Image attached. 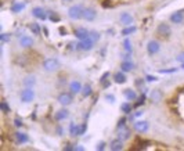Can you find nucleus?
I'll use <instances>...</instances> for the list:
<instances>
[{
  "mask_svg": "<svg viewBox=\"0 0 184 151\" xmlns=\"http://www.w3.org/2000/svg\"><path fill=\"white\" fill-rule=\"evenodd\" d=\"M89 38L96 43V42H99V40L101 39V35H100V32H97V31H90L89 32Z\"/></svg>",
  "mask_w": 184,
  "mask_h": 151,
  "instance_id": "obj_31",
  "label": "nucleus"
},
{
  "mask_svg": "<svg viewBox=\"0 0 184 151\" xmlns=\"http://www.w3.org/2000/svg\"><path fill=\"white\" fill-rule=\"evenodd\" d=\"M96 150H97V151H103V150H105V141H100V143H97Z\"/></svg>",
  "mask_w": 184,
  "mask_h": 151,
  "instance_id": "obj_39",
  "label": "nucleus"
},
{
  "mask_svg": "<svg viewBox=\"0 0 184 151\" xmlns=\"http://www.w3.org/2000/svg\"><path fill=\"white\" fill-rule=\"evenodd\" d=\"M162 97H164V93H162L159 89H155V90H152L151 91V94H150V100L152 103H159L162 100Z\"/></svg>",
  "mask_w": 184,
  "mask_h": 151,
  "instance_id": "obj_17",
  "label": "nucleus"
},
{
  "mask_svg": "<svg viewBox=\"0 0 184 151\" xmlns=\"http://www.w3.org/2000/svg\"><path fill=\"white\" fill-rule=\"evenodd\" d=\"M183 21H184V13H183V10L174 11V13L170 16V22H173V24H182Z\"/></svg>",
  "mask_w": 184,
  "mask_h": 151,
  "instance_id": "obj_13",
  "label": "nucleus"
},
{
  "mask_svg": "<svg viewBox=\"0 0 184 151\" xmlns=\"http://www.w3.org/2000/svg\"><path fill=\"white\" fill-rule=\"evenodd\" d=\"M182 68H184V63H183V64H182Z\"/></svg>",
  "mask_w": 184,
  "mask_h": 151,
  "instance_id": "obj_52",
  "label": "nucleus"
},
{
  "mask_svg": "<svg viewBox=\"0 0 184 151\" xmlns=\"http://www.w3.org/2000/svg\"><path fill=\"white\" fill-rule=\"evenodd\" d=\"M105 100L108 103H111V104H114L115 103V96L114 94H105Z\"/></svg>",
  "mask_w": 184,
  "mask_h": 151,
  "instance_id": "obj_40",
  "label": "nucleus"
},
{
  "mask_svg": "<svg viewBox=\"0 0 184 151\" xmlns=\"http://www.w3.org/2000/svg\"><path fill=\"white\" fill-rule=\"evenodd\" d=\"M14 136H15V141L18 144H25V143H28V141H29L28 135H26V133H24V132H17Z\"/></svg>",
  "mask_w": 184,
  "mask_h": 151,
  "instance_id": "obj_21",
  "label": "nucleus"
},
{
  "mask_svg": "<svg viewBox=\"0 0 184 151\" xmlns=\"http://www.w3.org/2000/svg\"><path fill=\"white\" fill-rule=\"evenodd\" d=\"M83 18H85L86 21H89V22L94 21V20L97 18V11L94 10V8H91V7L85 8V13H83Z\"/></svg>",
  "mask_w": 184,
  "mask_h": 151,
  "instance_id": "obj_9",
  "label": "nucleus"
},
{
  "mask_svg": "<svg viewBox=\"0 0 184 151\" xmlns=\"http://www.w3.org/2000/svg\"><path fill=\"white\" fill-rule=\"evenodd\" d=\"M76 129H78V125L72 122L69 125V133H71V136H76Z\"/></svg>",
  "mask_w": 184,
  "mask_h": 151,
  "instance_id": "obj_38",
  "label": "nucleus"
},
{
  "mask_svg": "<svg viewBox=\"0 0 184 151\" xmlns=\"http://www.w3.org/2000/svg\"><path fill=\"white\" fill-rule=\"evenodd\" d=\"M134 130L138 133H145L148 132V129H150V125H148L147 121H137V122H134Z\"/></svg>",
  "mask_w": 184,
  "mask_h": 151,
  "instance_id": "obj_8",
  "label": "nucleus"
},
{
  "mask_svg": "<svg viewBox=\"0 0 184 151\" xmlns=\"http://www.w3.org/2000/svg\"><path fill=\"white\" fill-rule=\"evenodd\" d=\"M73 101V97H72V93H68V91H62L60 93V96H58V103H60L61 105H64V107H67V105H69Z\"/></svg>",
  "mask_w": 184,
  "mask_h": 151,
  "instance_id": "obj_5",
  "label": "nucleus"
},
{
  "mask_svg": "<svg viewBox=\"0 0 184 151\" xmlns=\"http://www.w3.org/2000/svg\"><path fill=\"white\" fill-rule=\"evenodd\" d=\"M20 99L22 103H31L35 99V91L32 90V87H25L24 90H21Z\"/></svg>",
  "mask_w": 184,
  "mask_h": 151,
  "instance_id": "obj_3",
  "label": "nucleus"
},
{
  "mask_svg": "<svg viewBox=\"0 0 184 151\" xmlns=\"http://www.w3.org/2000/svg\"><path fill=\"white\" fill-rule=\"evenodd\" d=\"M120 111H122L123 114H126V115L132 114V111H133V105L130 104L129 101H126V103H122V104H120Z\"/></svg>",
  "mask_w": 184,
  "mask_h": 151,
  "instance_id": "obj_24",
  "label": "nucleus"
},
{
  "mask_svg": "<svg viewBox=\"0 0 184 151\" xmlns=\"http://www.w3.org/2000/svg\"><path fill=\"white\" fill-rule=\"evenodd\" d=\"M130 56H132V53H126V54L122 56V58L123 60H130Z\"/></svg>",
  "mask_w": 184,
  "mask_h": 151,
  "instance_id": "obj_47",
  "label": "nucleus"
},
{
  "mask_svg": "<svg viewBox=\"0 0 184 151\" xmlns=\"http://www.w3.org/2000/svg\"><path fill=\"white\" fill-rule=\"evenodd\" d=\"M64 150L65 151H75V147H73L72 144H67V146L64 147Z\"/></svg>",
  "mask_w": 184,
  "mask_h": 151,
  "instance_id": "obj_46",
  "label": "nucleus"
},
{
  "mask_svg": "<svg viewBox=\"0 0 184 151\" xmlns=\"http://www.w3.org/2000/svg\"><path fill=\"white\" fill-rule=\"evenodd\" d=\"M177 71V68H170V69H161L159 72L161 73H173V72H176Z\"/></svg>",
  "mask_w": 184,
  "mask_h": 151,
  "instance_id": "obj_41",
  "label": "nucleus"
},
{
  "mask_svg": "<svg viewBox=\"0 0 184 151\" xmlns=\"http://www.w3.org/2000/svg\"><path fill=\"white\" fill-rule=\"evenodd\" d=\"M20 46L24 47V49H29V47L33 46V39L29 35H22L20 38Z\"/></svg>",
  "mask_w": 184,
  "mask_h": 151,
  "instance_id": "obj_11",
  "label": "nucleus"
},
{
  "mask_svg": "<svg viewBox=\"0 0 184 151\" xmlns=\"http://www.w3.org/2000/svg\"><path fill=\"white\" fill-rule=\"evenodd\" d=\"M141 115H143V111H140V109H138V111H136L134 117H136V118H138V117H141Z\"/></svg>",
  "mask_w": 184,
  "mask_h": 151,
  "instance_id": "obj_48",
  "label": "nucleus"
},
{
  "mask_svg": "<svg viewBox=\"0 0 184 151\" xmlns=\"http://www.w3.org/2000/svg\"><path fill=\"white\" fill-rule=\"evenodd\" d=\"M32 16L35 17V18L37 20H42V21H46L47 20V13L43 10L42 7H33V10H32Z\"/></svg>",
  "mask_w": 184,
  "mask_h": 151,
  "instance_id": "obj_10",
  "label": "nucleus"
},
{
  "mask_svg": "<svg viewBox=\"0 0 184 151\" xmlns=\"http://www.w3.org/2000/svg\"><path fill=\"white\" fill-rule=\"evenodd\" d=\"M35 83H36V79H35V76H32V75L26 76V78L24 79V86L25 87H33Z\"/></svg>",
  "mask_w": 184,
  "mask_h": 151,
  "instance_id": "obj_25",
  "label": "nucleus"
},
{
  "mask_svg": "<svg viewBox=\"0 0 184 151\" xmlns=\"http://www.w3.org/2000/svg\"><path fill=\"white\" fill-rule=\"evenodd\" d=\"M83 13H85V7L82 4H73L72 7H69L68 10V16H69L71 20H82L83 18Z\"/></svg>",
  "mask_w": 184,
  "mask_h": 151,
  "instance_id": "obj_1",
  "label": "nucleus"
},
{
  "mask_svg": "<svg viewBox=\"0 0 184 151\" xmlns=\"http://www.w3.org/2000/svg\"><path fill=\"white\" fill-rule=\"evenodd\" d=\"M123 96L126 97L127 101H136V100H137V93H136L133 89H126V90L123 91Z\"/></svg>",
  "mask_w": 184,
  "mask_h": 151,
  "instance_id": "obj_22",
  "label": "nucleus"
},
{
  "mask_svg": "<svg viewBox=\"0 0 184 151\" xmlns=\"http://www.w3.org/2000/svg\"><path fill=\"white\" fill-rule=\"evenodd\" d=\"M86 130H87V125H86V122L79 123L78 129H76V136H83L86 133Z\"/></svg>",
  "mask_w": 184,
  "mask_h": 151,
  "instance_id": "obj_29",
  "label": "nucleus"
},
{
  "mask_svg": "<svg viewBox=\"0 0 184 151\" xmlns=\"http://www.w3.org/2000/svg\"><path fill=\"white\" fill-rule=\"evenodd\" d=\"M156 33H158L159 36H164V38H168V36H170V33H172V29H170V26H169V24L161 22L158 26H156Z\"/></svg>",
  "mask_w": 184,
  "mask_h": 151,
  "instance_id": "obj_6",
  "label": "nucleus"
},
{
  "mask_svg": "<svg viewBox=\"0 0 184 151\" xmlns=\"http://www.w3.org/2000/svg\"><path fill=\"white\" fill-rule=\"evenodd\" d=\"M29 29H31V32L33 35H40V26H39V24L37 22H33V24H31V25H29Z\"/></svg>",
  "mask_w": 184,
  "mask_h": 151,
  "instance_id": "obj_32",
  "label": "nucleus"
},
{
  "mask_svg": "<svg viewBox=\"0 0 184 151\" xmlns=\"http://www.w3.org/2000/svg\"><path fill=\"white\" fill-rule=\"evenodd\" d=\"M159 50H161V46H159V43L156 42V40H150V42L147 43V51L150 56L158 54Z\"/></svg>",
  "mask_w": 184,
  "mask_h": 151,
  "instance_id": "obj_7",
  "label": "nucleus"
},
{
  "mask_svg": "<svg viewBox=\"0 0 184 151\" xmlns=\"http://www.w3.org/2000/svg\"><path fill=\"white\" fill-rule=\"evenodd\" d=\"M126 72H123L122 69L119 71V72H115L114 73V82L118 85H122V83H126Z\"/></svg>",
  "mask_w": 184,
  "mask_h": 151,
  "instance_id": "obj_14",
  "label": "nucleus"
},
{
  "mask_svg": "<svg viewBox=\"0 0 184 151\" xmlns=\"http://www.w3.org/2000/svg\"><path fill=\"white\" fill-rule=\"evenodd\" d=\"M24 8H25V3H14L13 6L10 7V10H11V13H20V11H22Z\"/></svg>",
  "mask_w": 184,
  "mask_h": 151,
  "instance_id": "obj_26",
  "label": "nucleus"
},
{
  "mask_svg": "<svg viewBox=\"0 0 184 151\" xmlns=\"http://www.w3.org/2000/svg\"><path fill=\"white\" fill-rule=\"evenodd\" d=\"M14 125H15V128H22L24 122L21 119H18V118H15V119H14Z\"/></svg>",
  "mask_w": 184,
  "mask_h": 151,
  "instance_id": "obj_43",
  "label": "nucleus"
},
{
  "mask_svg": "<svg viewBox=\"0 0 184 151\" xmlns=\"http://www.w3.org/2000/svg\"><path fill=\"white\" fill-rule=\"evenodd\" d=\"M93 47H94V42L90 38H87L85 40H79L75 46V50H78V51H90V50H93Z\"/></svg>",
  "mask_w": 184,
  "mask_h": 151,
  "instance_id": "obj_2",
  "label": "nucleus"
},
{
  "mask_svg": "<svg viewBox=\"0 0 184 151\" xmlns=\"http://www.w3.org/2000/svg\"><path fill=\"white\" fill-rule=\"evenodd\" d=\"M118 137L120 139V140H129L130 139V129H127L126 126L125 128H122V129H119V136Z\"/></svg>",
  "mask_w": 184,
  "mask_h": 151,
  "instance_id": "obj_23",
  "label": "nucleus"
},
{
  "mask_svg": "<svg viewBox=\"0 0 184 151\" xmlns=\"http://www.w3.org/2000/svg\"><path fill=\"white\" fill-rule=\"evenodd\" d=\"M133 68H134V64H133L132 60H122V63H120V69L123 71V72H130V71H133Z\"/></svg>",
  "mask_w": 184,
  "mask_h": 151,
  "instance_id": "obj_20",
  "label": "nucleus"
},
{
  "mask_svg": "<svg viewBox=\"0 0 184 151\" xmlns=\"http://www.w3.org/2000/svg\"><path fill=\"white\" fill-rule=\"evenodd\" d=\"M136 104H134V107H140V105H143L144 104V101H145V91H143V94H141L140 97H137V100H136Z\"/></svg>",
  "mask_w": 184,
  "mask_h": 151,
  "instance_id": "obj_35",
  "label": "nucleus"
},
{
  "mask_svg": "<svg viewBox=\"0 0 184 151\" xmlns=\"http://www.w3.org/2000/svg\"><path fill=\"white\" fill-rule=\"evenodd\" d=\"M8 38H10V36H8V33H2V35H0V40H2L3 43H6V42H7V40H8Z\"/></svg>",
  "mask_w": 184,
  "mask_h": 151,
  "instance_id": "obj_45",
  "label": "nucleus"
},
{
  "mask_svg": "<svg viewBox=\"0 0 184 151\" xmlns=\"http://www.w3.org/2000/svg\"><path fill=\"white\" fill-rule=\"evenodd\" d=\"M0 109H2L3 114H8V112H11V108L8 107V103L6 101V100H3V101L0 103Z\"/></svg>",
  "mask_w": 184,
  "mask_h": 151,
  "instance_id": "obj_34",
  "label": "nucleus"
},
{
  "mask_svg": "<svg viewBox=\"0 0 184 151\" xmlns=\"http://www.w3.org/2000/svg\"><path fill=\"white\" fill-rule=\"evenodd\" d=\"M47 16H49L50 21H53V22H58V21H60V17H58L55 13H53V11H49V13H47Z\"/></svg>",
  "mask_w": 184,
  "mask_h": 151,
  "instance_id": "obj_36",
  "label": "nucleus"
},
{
  "mask_svg": "<svg viewBox=\"0 0 184 151\" xmlns=\"http://www.w3.org/2000/svg\"><path fill=\"white\" fill-rule=\"evenodd\" d=\"M136 26L134 25H129V26H125V28L122 29V35L123 36H129V35H132V33H134L136 32Z\"/></svg>",
  "mask_w": 184,
  "mask_h": 151,
  "instance_id": "obj_28",
  "label": "nucleus"
},
{
  "mask_svg": "<svg viewBox=\"0 0 184 151\" xmlns=\"http://www.w3.org/2000/svg\"><path fill=\"white\" fill-rule=\"evenodd\" d=\"M43 69L47 71V72H53V71H55L58 68V65H60V63H58V60H55V58H46V60L43 61Z\"/></svg>",
  "mask_w": 184,
  "mask_h": 151,
  "instance_id": "obj_4",
  "label": "nucleus"
},
{
  "mask_svg": "<svg viewBox=\"0 0 184 151\" xmlns=\"http://www.w3.org/2000/svg\"><path fill=\"white\" fill-rule=\"evenodd\" d=\"M145 81H147V82H155V81H158V78L154 76V75H147V76H145Z\"/></svg>",
  "mask_w": 184,
  "mask_h": 151,
  "instance_id": "obj_42",
  "label": "nucleus"
},
{
  "mask_svg": "<svg viewBox=\"0 0 184 151\" xmlns=\"http://www.w3.org/2000/svg\"><path fill=\"white\" fill-rule=\"evenodd\" d=\"M176 61H177V63H184V51L183 53H180V54L179 56H177V57H176Z\"/></svg>",
  "mask_w": 184,
  "mask_h": 151,
  "instance_id": "obj_44",
  "label": "nucleus"
},
{
  "mask_svg": "<svg viewBox=\"0 0 184 151\" xmlns=\"http://www.w3.org/2000/svg\"><path fill=\"white\" fill-rule=\"evenodd\" d=\"M108 78H109V72H105V73H104V75L101 76V78H100V83L103 85L104 89H107V87L109 86V85H111V81H108Z\"/></svg>",
  "mask_w": 184,
  "mask_h": 151,
  "instance_id": "obj_27",
  "label": "nucleus"
},
{
  "mask_svg": "<svg viewBox=\"0 0 184 151\" xmlns=\"http://www.w3.org/2000/svg\"><path fill=\"white\" fill-rule=\"evenodd\" d=\"M69 117V111H68L67 108H62V109H58L57 112L54 114V119L55 121H64V119H67V118Z\"/></svg>",
  "mask_w": 184,
  "mask_h": 151,
  "instance_id": "obj_15",
  "label": "nucleus"
},
{
  "mask_svg": "<svg viewBox=\"0 0 184 151\" xmlns=\"http://www.w3.org/2000/svg\"><path fill=\"white\" fill-rule=\"evenodd\" d=\"M62 2H72V0H62Z\"/></svg>",
  "mask_w": 184,
  "mask_h": 151,
  "instance_id": "obj_51",
  "label": "nucleus"
},
{
  "mask_svg": "<svg viewBox=\"0 0 184 151\" xmlns=\"http://www.w3.org/2000/svg\"><path fill=\"white\" fill-rule=\"evenodd\" d=\"M109 149L112 151H120L123 150V140H120L119 137L115 139V140L111 141V144H109Z\"/></svg>",
  "mask_w": 184,
  "mask_h": 151,
  "instance_id": "obj_19",
  "label": "nucleus"
},
{
  "mask_svg": "<svg viewBox=\"0 0 184 151\" xmlns=\"http://www.w3.org/2000/svg\"><path fill=\"white\" fill-rule=\"evenodd\" d=\"M133 21H134V18H133L132 14H129V13H122L120 14V22H122V25L129 26V25H132L133 24Z\"/></svg>",
  "mask_w": 184,
  "mask_h": 151,
  "instance_id": "obj_16",
  "label": "nucleus"
},
{
  "mask_svg": "<svg viewBox=\"0 0 184 151\" xmlns=\"http://www.w3.org/2000/svg\"><path fill=\"white\" fill-rule=\"evenodd\" d=\"M57 133H58V136H61V135H62V129L60 128V126L57 128Z\"/></svg>",
  "mask_w": 184,
  "mask_h": 151,
  "instance_id": "obj_49",
  "label": "nucleus"
},
{
  "mask_svg": "<svg viewBox=\"0 0 184 151\" xmlns=\"http://www.w3.org/2000/svg\"><path fill=\"white\" fill-rule=\"evenodd\" d=\"M82 83L79 81H73L69 83V90L72 94H78V93H82Z\"/></svg>",
  "mask_w": 184,
  "mask_h": 151,
  "instance_id": "obj_18",
  "label": "nucleus"
},
{
  "mask_svg": "<svg viewBox=\"0 0 184 151\" xmlns=\"http://www.w3.org/2000/svg\"><path fill=\"white\" fill-rule=\"evenodd\" d=\"M43 32L46 33V36H49V29H47V28H43Z\"/></svg>",
  "mask_w": 184,
  "mask_h": 151,
  "instance_id": "obj_50",
  "label": "nucleus"
},
{
  "mask_svg": "<svg viewBox=\"0 0 184 151\" xmlns=\"http://www.w3.org/2000/svg\"><path fill=\"white\" fill-rule=\"evenodd\" d=\"M126 122H127V119L126 118H120L119 121H118V125H116V129L119 130V129H122V128H125L126 126Z\"/></svg>",
  "mask_w": 184,
  "mask_h": 151,
  "instance_id": "obj_37",
  "label": "nucleus"
},
{
  "mask_svg": "<svg viewBox=\"0 0 184 151\" xmlns=\"http://www.w3.org/2000/svg\"><path fill=\"white\" fill-rule=\"evenodd\" d=\"M122 46H123V50L126 53H133V47H132V42H130V39H127V38H126V39L123 40Z\"/></svg>",
  "mask_w": 184,
  "mask_h": 151,
  "instance_id": "obj_30",
  "label": "nucleus"
},
{
  "mask_svg": "<svg viewBox=\"0 0 184 151\" xmlns=\"http://www.w3.org/2000/svg\"><path fill=\"white\" fill-rule=\"evenodd\" d=\"M89 32L90 31H87L86 28H76L75 32H73V35H75V38L78 40H85L89 38Z\"/></svg>",
  "mask_w": 184,
  "mask_h": 151,
  "instance_id": "obj_12",
  "label": "nucleus"
},
{
  "mask_svg": "<svg viewBox=\"0 0 184 151\" xmlns=\"http://www.w3.org/2000/svg\"><path fill=\"white\" fill-rule=\"evenodd\" d=\"M91 93H93V89H91L90 85H85V86L82 87V94H83V97L91 96Z\"/></svg>",
  "mask_w": 184,
  "mask_h": 151,
  "instance_id": "obj_33",
  "label": "nucleus"
}]
</instances>
